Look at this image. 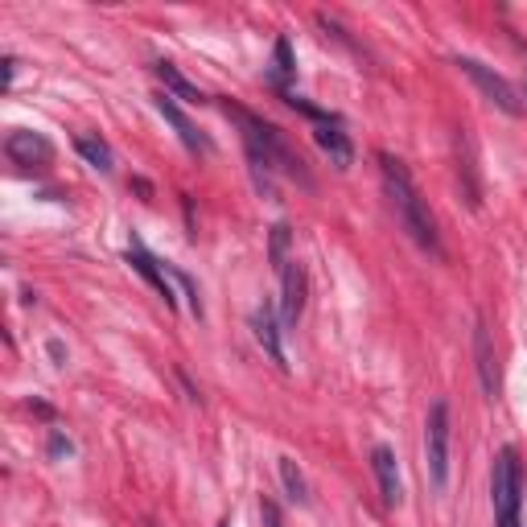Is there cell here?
<instances>
[{
    "label": "cell",
    "mask_w": 527,
    "mask_h": 527,
    "mask_svg": "<svg viewBox=\"0 0 527 527\" xmlns=\"http://www.w3.org/2000/svg\"><path fill=\"white\" fill-rule=\"evenodd\" d=\"M474 359H478V379H482V392L486 400H499V367H495V346H490V330L478 318L474 326Z\"/></svg>",
    "instance_id": "cell-9"
},
{
    "label": "cell",
    "mask_w": 527,
    "mask_h": 527,
    "mask_svg": "<svg viewBox=\"0 0 527 527\" xmlns=\"http://www.w3.org/2000/svg\"><path fill=\"white\" fill-rule=\"evenodd\" d=\"M371 466H375V478H379V495H383V507H400V503H404V490H400L396 453H392L388 445H375V449H371Z\"/></svg>",
    "instance_id": "cell-7"
},
{
    "label": "cell",
    "mask_w": 527,
    "mask_h": 527,
    "mask_svg": "<svg viewBox=\"0 0 527 527\" xmlns=\"http://www.w3.org/2000/svg\"><path fill=\"white\" fill-rule=\"evenodd\" d=\"M379 169H383V186H388V198H392V206H396V215H400L404 231H408L425 252L441 256V239H437L433 215L425 210V202H420V194H416V186H412V178H408V169H404L396 157H388V153H379Z\"/></svg>",
    "instance_id": "cell-1"
},
{
    "label": "cell",
    "mask_w": 527,
    "mask_h": 527,
    "mask_svg": "<svg viewBox=\"0 0 527 527\" xmlns=\"http://www.w3.org/2000/svg\"><path fill=\"white\" fill-rule=\"evenodd\" d=\"M223 108H227L231 120H239L243 145H248V157H252L256 169H285V173H293V178H305V173H301V157L289 153L285 136H280L276 124H268V120H260L252 112H243V108H235V103H223Z\"/></svg>",
    "instance_id": "cell-2"
},
{
    "label": "cell",
    "mask_w": 527,
    "mask_h": 527,
    "mask_svg": "<svg viewBox=\"0 0 527 527\" xmlns=\"http://www.w3.org/2000/svg\"><path fill=\"white\" fill-rule=\"evenodd\" d=\"M153 103H157V112H161V116L173 124V132L182 136V145H186L190 153H206V149H210V145H206V136H198V128L190 124V116L178 108V103H173V95H157Z\"/></svg>",
    "instance_id": "cell-10"
},
{
    "label": "cell",
    "mask_w": 527,
    "mask_h": 527,
    "mask_svg": "<svg viewBox=\"0 0 527 527\" xmlns=\"http://www.w3.org/2000/svg\"><path fill=\"white\" fill-rule=\"evenodd\" d=\"M289 227L285 223H276L272 227V264H276V272H285V264H289Z\"/></svg>",
    "instance_id": "cell-18"
},
{
    "label": "cell",
    "mask_w": 527,
    "mask_h": 527,
    "mask_svg": "<svg viewBox=\"0 0 527 527\" xmlns=\"http://www.w3.org/2000/svg\"><path fill=\"white\" fill-rule=\"evenodd\" d=\"M223 527H231V523H223Z\"/></svg>",
    "instance_id": "cell-22"
},
{
    "label": "cell",
    "mask_w": 527,
    "mask_h": 527,
    "mask_svg": "<svg viewBox=\"0 0 527 527\" xmlns=\"http://www.w3.org/2000/svg\"><path fill=\"white\" fill-rule=\"evenodd\" d=\"M260 519H264V527H285V523H280V511H276V503H260Z\"/></svg>",
    "instance_id": "cell-19"
},
{
    "label": "cell",
    "mask_w": 527,
    "mask_h": 527,
    "mask_svg": "<svg viewBox=\"0 0 527 527\" xmlns=\"http://www.w3.org/2000/svg\"><path fill=\"white\" fill-rule=\"evenodd\" d=\"M293 70H297V62H293V46H289V38H276V50H272V79H276L280 95L289 91Z\"/></svg>",
    "instance_id": "cell-15"
},
{
    "label": "cell",
    "mask_w": 527,
    "mask_h": 527,
    "mask_svg": "<svg viewBox=\"0 0 527 527\" xmlns=\"http://www.w3.org/2000/svg\"><path fill=\"white\" fill-rule=\"evenodd\" d=\"M523 99H527V83H523Z\"/></svg>",
    "instance_id": "cell-21"
},
{
    "label": "cell",
    "mask_w": 527,
    "mask_h": 527,
    "mask_svg": "<svg viewBox=\"0 0 527 527\" xmlns=\"http://www.w3.org/2000/svg\"><path fill=\"white\" fill-rule=\"evenodd\" d=\"M313 140H318V149L338 165V169H350V161H355V149H350V136L342 132V124H318V132H313Z\"/></svg>",
    "instance_id": "cell-12"
},
{
    "label": "cell",
    "mask_w": 527,
    "mask_h": 527,
    "mask_svg": "<svg viewBox=\"0 0 527 527\" xmlns=\"http://www.w3.org/2000/svg\"><path fill=\"white\" fill-rule=\"evenodd\" d=\"M425 458H429V478L441 490L449 482V404L433 400L429 420H425Z\"/></svg>",
    "instance_id": "cell-4"
},
{
    "label": "cell",
    "mask_w": 527,
    "mask_h": 527,
    "mask_svg": "<svg viewBox=\"0 0 527 527\" xmlns=\"http://www.w3.org/2000/svg\"><path fill=\"white\" fill-rule=\"evenodd\" d=\"M50 453H70V441H66L62 433H54V437H50Z\"/></svg>",
    "instance_id": "cell-20"
},
{
    "label": "cell",
    "mask_w": 527,
    "mask_h": 527,
    "mask_svg": "<svg viewBox=\"0 0 527 527\" xmlns=\"http://www.w3.org/2000/svg\"><path fill=\"white\" fill-rule=\"evenodd\" d=\"M153 70H157V79L165 83V91H169L173 99H186V103H202V91H198V87H194V83H190V79H186V75H182V70L173 66V62H157Z\"/></svg>",
    "instance_id": "cell-14"
},
{
    "label": "cell",
    "mask_w": 527,
    "mask_h": 527,
    "mask_svg": "<svg viewBox=\"0 0 527 527\" xmlns=\"http://www.w3.org/2000/svg\"><path fill=\"white\" fill-rule=\"evenodd\" d=\"M5 153L13 157V165H21V169H42V165H50L54 161V145L46 136H38V132H9V140H5Z\"/></svg>",
    "instance_id": "cell-6"
},
{
    "label": "cell",
    "mask_w": 527,
    "mask_h": 527,
    "mask_svg": "<svg viewBox=\"0 0 527 527\" xmlns=\"http://www.w3.org/2000/svg\"><path fill=\"white\" fill-rule=\"evenodd\" d=\"M519 495H523V478L515 449H503L495 466H490V503H495L499 527H519Z\"/></svg>",
    "instance_id": "cell-3"
},
{
    "label": "cell",
    "mask_w": 527,
    "mask_h": 527,
    "mask_svg": "<svg viewBox=\"0 0 527 527\" xmlns=\"http://www.w3.org/2000/svg\"><path fill=\"white\" fill-rule=\"evenodd\" d=\"M280 482H285V490H289V499L293 503H309V486H305V474L297 470V462L293 458H280Z\"/></svg>",
    "instance_id": "cell-17"
},
{
    "label": "cell",
    "mask_w": 527,
    "mask_h": 527,
    "mask_svg": "<svg viewBox=\"0 0 527 527\" xmlns=\"http://www.w3.org/2000/svg\"><path fill=\"white\" fill-rule=\"evenodd\" d=\"M252 330H256V342L268 350V359H272L280 371H285L289 359H285V346H280V326H276V318H272L268 305H260V309L252 313Z\"/></svg>",
    "instance_id": "cell-11"
},
{
    "label": "cell",
    "mask_w": 527,
    "mask_h": 527,
    "mask_svg": "<svg viewBox=\"0 0 527 527\" xmlns=\"http://www.w3.org/2000/svg\"><path fill=\"white\" fill-rule=\"evenodd\" d=\"M458 66H462L466 75L478 83V91H482L490 103H495L499 112H507V116H519V112H523V103H519L515 87H511L503 75H495V70H490V66H482L478 58H458Z\"/></svg>",
    "instance_id": "cell-5"
},
{
    "label": "cell",
    "mask_w": 527,
    "mask_h": 527,
    "mask_svg": "<svg viewBox=\"0 0 527 527\" xmlns=\"http://www.w3.org/2000/svg\"><path fill=\"white\" fill-rule=\"evenodd\" d=\"M128 264L157 289V297H165V305H173V289H169V280H165V264H157L145 248H140V243H132V248H128Z\"/></svg>",
    "instance_id": "cell-13"
},
{
    "label": "cell",
    "mask_w": 527,
    "mask_h": 527,
    "mask_svg": "<svg viewBox=\"0 0 527 527\" xmlns=\"http://www.w3.org/2000/svg\"><path fill=\"white\" fill-rule=\"evenodd\" d=\"M75 149H79V153H83V161H87V165H95L99 173H112L116 157H112V149L103 145V140H95V136H75Z\"/></svg>",
    "instance_id": "cell-16"
},
{
    "label": "cell",
    "mask_w": 527,
    "mask_h": 527,
    "mask_svg": "<svg viewBox=\"0 0 527 527\" xmlns=\"http://www.w3.org/2000/svg\"><path fill=\"white\" fill-rule=\"evenodd\" d=\"M280 289H285V297H280V318H285V326H297L301 309H305V268L297 260H289L285 272H280Z\"/></svg>",
    "instance_id": "cell-8"
}]
</instances>
